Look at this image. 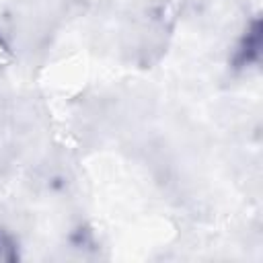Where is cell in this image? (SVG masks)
<instances>
[{
  "label": "cell",
  "mask_w": 263,
  "mask_h": 263,
  "mask_svg": "<svg viewBox=\"0 0 263 263\" xmlns=\"http://www.w3.org/2000/svg\"><path fill=\"white\" fill-rule=\"evenodd\" d=\"M12 249V242H10V238L2 232V228H0V259H8V257H12V255H8V251Z\"/></svg>",
  "instance_id": "6da1fadb"
}]
</instances>
